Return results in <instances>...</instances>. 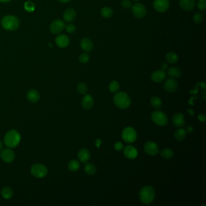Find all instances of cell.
Wrapping results in <instances>:
<instances>
[{"instance_id": "cell-39", "label": "cell", "mask_w": 206, "mask_h": 206, "mask_svg": "<svg viewBox=\"0 0 206 206\" xmlns=\"http://www.w3.org/2000/svg\"><path fill=\"white\" fill-rule=\"evenodd\" d=\"M65 27V29H66V31L69 33H73L75 30H76V27L75 25L72 24H68L67 26Z\"/></svg>"}, {"instance_id": "cell-28", "label": "cell", "mask_w": 206, "mask_h": 206, "mask_svg": "<svg viewBox=\"0 0 206 206\" xmlns=\"http://www.w3.org/2000/svg\"><path fill=\"white\" fill-rule=\"evenodd\" d=\"M166 59L171 64H175L178 61V55L174 52H169L166 56Z\"/></svg>"}, {"instance_id": "cell-18", "label": "cell", "mask_w": 206, "mask_h": 206, "mask_svg": "<svg viewBox=\"0 0 206 206\" xmlns=\"http://www.w3.org/2000/svg\"><path fill=\"white\" fill-rule=\"evenodd\" d=\"M56 42L57 46H59V47L65 48L69 45L70 39L67 35H61L56 38Z\"/></svg>"}, {"instance_id": "cell-25", "label": "cell", "mask_w": 206, "mask_h": 206, "mask_svg": "<svg viewBox=\"0 0 206 206\" xmlns=\"http://www.w3.org/2000/svg\"><path fill=\"white\" fill-rule=\"evenodd\" d=\"M186 135H187V132L185 129L179 128L175 131V134H174V137L177 140L182 141L186 138Z\"/></svg>"}, {"instance_id": "cell-27", "label": "cell", "mask_w": 206, "mask_h": 206, "mask_svg": "<svg viewBox=\"0 0 206 206\" xmlns=\"http://www.w3.org/2000/svg\"><path fill=\"white\" fill-rule=\"evenodd\" d=\"M174 151L171 148H164L161 152V156L164 159H171L174 156Z\"/></svg>"}, {"instance_id": "cell-36", "label": "cell", "mask_w": 206, "mask_h": 206, "mask_svg": "<svg viewBox=\"0 0 206 206\" xmlns=\"http://www.w3.org/2000/svg\"><path fill=\"white\" fill-rule=\"evenodd\" d=\"M193 22L195 24H200L203 20V17L202 13H201L200 12H198V13H195V15L193 16Z\"/></svg>"}, {"instance_id": "cell-22", "label": "cell", "mask_w": 206, "mask_h": 206, "mask_svg": "<svg viewBox=\"0 0 206 206\" xmlns=\"http://www.w3.org/2000/svg\"><path fill=\"white\" fill-rule=\"evenodd\" d=\"M27 99L30 102L32 103H35L39 101L40 98V96H39V93L36 90L32 89L28 91L27 94Z\"/></svg>"}, {"instance_id": "cell-30", "label": "cell", "mask_w": 206, "mask_h": 206, "mask_svg": "<svg viewBox=\"0 0 206 206\" xmlns=\"http://www.w3.org/2000/svg\"><path fill=\"white\" fill-rule=\"evenodd\" d=\"M68 167L69 170L72 171V172L77 171L80 167V163L78 161L76 160H72L68 163Z\"/></svg>"}, {"instance_id": "cell-5", "label": "cell", "mask_w": 206, "mask_h": 206, "mask_svg": "<svg viewBox=\"0 0 206 206\" xmlns=\"http://www.w3.org/2000/svg\"><path fill=\"white\" fill-rule=\"evenodd\" d=\"M151 119L155 123L160 127L166 126L168 122V117L167 115L159 110L155 111L151 115Z\"/></svg>"}, {"instance_id": "cell-41", "label": "cell", "mask_w": 206, "mask_h": 206, "mask_svg": "<svg viewBox=\"0 0 206 206\" xmlns=\"http://www.w3.org/2000/svg\"><path fill=\"white\" fill-rule=\"evenodd\" d=\"M123 148V145L122 142H117L114 144V149L117 151H120L121 150H122Z\"/></svg>"}, {"instance_id": "cell-38", "label": "cell", "mask_w": 206, "mask_h": 206, "mask_svg": "<svg viewBox=\"0 0 206 206\" xmlns=\"http://www.w3.org/2000/svg\"><path fill=\"white\" fill-rule=\"evenodd\" d=\"M197 7L201 10H205L206 9V0H199L197 2Z\"/></svg>"}, {"instance_id": "cell-17", "label": "cell", "mask_w": 206, "mask_h": 206, "mask_svg": "<svg viewBox=\"0 0 206 206\" xmlns=\"http://www.w3.org/2000/svg\"><path fill=\"white\" fill-rule=\"evenodd\" d=\"M172 122L175 127H181L185 123L184 116L181 113H176L172 117Z\"/></svg>"}, {"instance_id": "cell-13", "label": "cell", "mask_w": 206, "mask_h": 206, "mask_svg": "<svg viewBox=\"0 0 206 206\" xmlns=\"http://www.w3.org/2000/svg\"><path fill=\"white\" fill-rule=\"evenodd\" d=\"M164 90L169 93H174L178 88V82L174 79H169L164 84Z\"/></svg>"}, {"instance_id": "cell-49", "label": "cell", "mask_w": 206, "mask_h": 206, "mask_svg": "<svg viewBox=\"0 0 206 206\" xmlns=\"http://www.w3.org/2000/svg\"><path fill=\"white\" fill-rule=\"evenodd\" d=\"M10 1V0H0V1H1V2H8V1Z\"/></svg>"}, {"instance_id": "cell-11", "label": "cell", "mask_w": 206, "mask_h": 206, "mask_svg": "<svg viewBox=\"0 0 206 206\" xmlns=\"http://www.w3.org/2000/svg\"><path fill=\"white\" fill-rule=\"evenodd\" d=\"M0 156L5 163H10L15 159V154L10 149H4L1 152Z\"/></svg>"}, {"instance_id": "cell-2", "label": "cell", "mask_w": 206, "mask_h": 206, "mask_svg": "<svg viewBox=\"0 0 206 206\" xmlns=\"http://www.w3.org/2000/svg\"><path fill=\"white\" fill-rule=\"evenodd\" d=\"M21 141V135L20 133L12 129L9 131L5 135L4 143L9 148H13L17 147Z\"/></svg>"}, {"instance_id": "cell-9", "label": "cell", "mask_w": 206, "mask_h": 206, "mask_svg": "<svg viewBox=\"0 0 206 206\" xmlns=\"http://www.w3.org/2000/svg\"><path fill=\"white\" fill-rule=\"evenodd\" d=\"M144 149L147 154L151 156H155L159 152L158 146L156 143L152 141L147 142L144 146Z\"/></svg>"}, {"instance_id": "cell-34", "label": "cell", "mask_w": 206, "mask_h": 206, "mask_svg": "<svg viewBox=\"0 0 206 206\" xmlns=\"http://www.w3.org/2000/svg\"><path fill=\"white\" fill-rule=\"evenodd\" d=\"M77 91L82 94H86L88 91V88L85 83H79L77 86Z\"/></svg>"}, {"instance_id": "cell-6", "label": "cell", "mask_w": 206, "mask_h": 206, "mask_svg": "<svg viewBox=\"0 0 206 206\" xmlns=\"http://www.w3.org/2000/svg\"><path fill=\"white\" fill-rule=\"evenodd\" d=\"M31 173L37 178H42L47 175L48 171L44 165L37 163L33 164L31 167Z\"/></svg>"}, {"instance_id": "cell-10", "label": "cell", "mask_w": 206, "mask_h": 206, "mask_svg": "<svg viewBox=\"0 0 206 206\" xmlns=\"http://www.w3.org/2000/svg\"><path fill=\"white\" fill-rule=\"evenodd\" d=\"M169 7V0H154V7L155 9L160 13L167 10Z\"/></svg>"}, {"instance_id": "cell-40", "label": "cell", "mask_w": 206, "mask_h": 206, "mask_svg": "<svg viewBox=\"0 0 206 206\" xmlns=\"http://www.w3.org/2000/svg\"><path fill=\"white\" fill-rule=\"evenodd\" d=\"M121 4L122 6L125 9H129L132 7V2L129 0H122Z\"/></svg>"}, {"instance_id": "cell-8", "label": "cell", "mask_w": 206, "mask_h": 206, "mask_svg": "<svg viewBox=\"0 0 206 206\" xmlns=\"http://www.w3.org/2000/svg\"><path fill=\"white\" fill-rule=\"evenodd\" d=\"M133 15L137 18H142L146 16L147 13L146 7L141 3L134 4L132 7Z\"/></svg>"}, {"instance_id": "cell-47", "label": "cell", "mask_w": 206, "mask_h": 206, "mask_svg": "<svg viewBox=\"0 0 206 206\" xmlns=\"http://www.w3.org/2000/svg\"><path fill=\"white\" fill-rule=\"evenodd\" d=\"M59 1H61V2H68V1H70V0H59Z\"/></svg>"}, {"instance_id": "cell-7", "label": "cell", "mask_w": 206, "mask_h": 206, "mask_svg": "<svg viewBox=\"0 0 206 206\" xmlns=\"http://www.w3.org/2000/svg\"><path fill=\"white\" fill-rule=\"evenodd\" d=\"M122 137L125 142L131 143L136 140L137 135L135 130L132 127H128L123 130Z\"/></svg>"}, {"instance_id": "cell-33", "label": "cell", "mask_w": 206, "mask_h": 206, "mask_svg": "<svg viewBox=\"0 0 206 206\" xmlns=\"http://www.w3.org/2000/svg\"><path fill=\"white\" fill-rule=\"evenodd\" d=\"M120 88V85L118 82L116 80L112 81L109 85V90L111 93H116Z\"/></svg>"}, {"instance_id": "cell-32", "label": "cell", "mask_w": 206, "mask_h": 206, "mask_svg": "<svg viewBox=\"0 0 206 206\" xmlns=\"http://www.w3.org/2000/svg\"><path fill=\"white\" fill-rule=\"evenodd\" d=\"M101 15L102 16L105 18H110L113 15V11L112 10L108 7H103V9H102L101 10Z\"/></svg>"}, {"instance_id": "cell-43", "label": "cell", "mask_w": 206, "mask_h": 206, "mask_svg": "<svg viewBox=\"0 0 206 206\" xmlns=\"http://www.w3.org/2000/svg\"><path fill=\"white\" fill-rule=\"evenodd\" d=\"M186 132H187V133H189V134H191V133H192L193 132V128L192 127H191V126H189V127H187V128H186Z\"/></svg>"}, {"instance_id": "cell-24", "label": "cell", "mask_w": 206, "mask_h": 206, "mask_svg": "<svg viewBox=\"0 0 206 206\" xmlns=\"http://www.w3.org/2000/svg\"><path fill=\"white\" fill-rule=\"evenodd\" d=\"M167 75L172 79L179 78L181 75V71L178 68L171 67L167 70Z\"/></svg>"}, {"instance_id": "cell-26", "label": "cell", "mask_w": 206, "mask_h": 206, "mask_svg": "<svg viewBox=\"0 0 206 206\" xmlns=\"http://www.w3.org/2000/svg\"><path fill=\"white\" fill-rule=\"evenodd\" d=\"M13 190L9 187H4L1 191L2 197L5 199H9L13 195Z\"/></svg>"}, {"instance_id": "cell-3", "label": "cell", "mask_w": 206, "mask_h": 206, "mask_svg": "<svg viewBox=\"0 0 206 206\" xmlns=\"http://www.w3.org/2000/svg\"><path fill=\"white\" fill-rule=\"evenodd\" d=\"M114 103L120 109H127L131 105V101L129 95L123 91L116 93L113 98Z\"/></svg>"}, {"instance_id": "cell-35", "label": "cell", "mask_w": 206, "mask_h": 206, "mask_svg": "<svg viewBox=\"0 0 206 206\" xmlns=\"http://www.w3.org/2000/svg\"><path fill=\"white\" fill-rule=\"evenodd\" d=\"M24 8L27 12H32L35 10V4H33V2L30 1H28L24 4Z\"/></svg>"}, {"instance_id": "cell-50", "label": "cell", "mask_w": 206, "mask_h": 206, "mask_svg": "<svg viewBox=\"0 0 206 206\" xmlns=\"http://www.w3.org/2000/svg\"><path fill=\"white\" fill-rule=\"evenodd\" d=\"M134 1H135V2H137V1H140V0H133Z\"/></svg>"}, {"instance_id": "cell-29", "label": "cell", "mask_w": 206, "mask_h": 206, "mask_svg": "<svg viewBox=\"0 0 206 206\" xmlns=\"http://www.w3.org/2000/svg\"><path fill=\"white\" fill-rule=\"evenodd\" d=\"M84 171L89 175H93L95 174L96 172V168L95 166L91 163H86L84 167Z\"/></svg>"}, {"instance_id": "cell-31", "label": "cell", "mask_w": 206, "mask_h": 206, "mask_svg": "<svg viewBox=\"0 0 206 206\" xmlns=\"http://www.w3.org/2000/svg\"><path fill=\"white\" fill-rule=\"evenodd\" d=\"M151 106L154 107V108L159 109L161 108L163 103H162L161 100L159 97L154 96V97H153L151 99Z\"/></svg>"}, {"instance_id": "cell-14", "label": "cell", "mask_w": 206, "mask_h": 206, "mask_svg": "<svg viewBox=\"0 0 206 206\" xmlns=\"http://www.w3.org/2000/svg\"><path fill=\"white\" fill-rule=\"evenodd\" d=\"M195 0H180L179 5L181 8L185 11H190L195 6Z\"/></svg>"}, {"instance_id": "cell-12", "label": "cell", "mask_w": 206, "mask_h": 206, "mask_svg": "<svg viewBox=\"0 0 206 206\" xmlns=\"http://www.w3.org/2000/svg\"><path fill=\"white\" fill-rule=\"evenodd\" d=\"M65 27V23L62 20H56L52 23L50 26V31L53 34H58L63 31Z\"/></svg>"}, {"instance_id": "cell-4", "label": "cell", "mask_w": 206, "mask_h": 206, "mask_svg": "<svg viewBox=\"0 0 206 206\" xmlns=\"http://www.w3.org/2000/svg\"><path fill=\"white\" fill-rule=\"evenodd\" d=\"M4 28L7 30H15L19 27V21L17 18L13 16L8 15L4 17L1 21Z\"/></svg>"}, {"instance_id": "cell-48", "label": "cell", "mask_w": 206, "mask_h": 206, "mask_svg": "<svg viewBox=\"0 0 206 206\" xmlns=\"http://www.w3.org/2000/svg\"><path fill=\"white\" fill-rule=\"evenodd\" d=\"M2 147H3V145H2V142L0 140V151L2 149Z\"/></svg>"}, {"instance_id": "cell-15", "label": "cell", "mask_w": 206, "mask_h": 206, "mask_svg": "<svg viewBox=\"0 0 206 206\" xmlns=\"http://www.w3.org/2000/svg\"><path fill=\"white\" fill-rule=\"evenodd\" d=\"M123 153L125 156L130 160L135 159L138 155L137 150L135 147L131 145H128L125 148Z\"/></svg>"}, {"instance_id": "cell-16", "label": "cell", "mask_w": 206, "mask_h": 206, "mask_svg": "<svg viewBox=\"0 0 206 206\" xmlns=\"http://www.w3.org/2000/svg\"><path fill=\"white\" fill-rule=\"evenodd\" d=\"M166 74L164 71L162 70H156L151 75V79L155 83H161L166 79Z\"/></svg>"}, {"instance_id": "cell-42", "label": "cell", "mask_w": 206, "mask_h": 206, "mask_svg": "<svg viewBox=\"0 0 206 206\" xmlns=\"http://www.w3.org/2000/svg\"><path fill=\"white\" fill-rule=\"evenodd\" d=\"M198 119L201 122H204L206 121V116L204 114H200L198 116Z\"/></svg>"}, {"instance_id": "cell-20", "label": "cell", "mask_w": 206, "mask_h": 206, "mask_svg": "<svg viewBox=\"0 0 206 206\" xmlns=\"http://www.w3.org/2000/svg\"><path fill=\"white\" fill-rule=\"evenodd\" d=\"M77 156H78L79 160L82 163H87V161L90 160V153L87 149L82 148L79 150Z\"/></svg>"}, {"instance_id": "cell-19", "label": "cell", "mask_w": 206, "mask_h": 206, "mask_svg": "<svg viewBox=\"0 0 206 206\" xmlns=\"http://www.w3.org/2000/svg\"><path fill=\"white\" fill-rule=\"evenodd\" d=\"M82 105L85 109H90L94 105V99L90 94H85L82 100Z\"/></svg>"}, {"instance_id": "cell-21", "label": "cell", "mask_w": 206, "mask_h": 206, "mask_svg": "<svg viewBox=\"0 0 206 206\" xmlns=\"http://www.w3.org/2000/svg\"><path fill=\"white\" fill-rule=\"evenodd\" d=\"M80 47L83 51L90 52L92 50L93 45L92 41L90 39L85 38H83L80 42Z\"/></svg>"}, {"instance_id": "cell-46", "label": "cell", "mask_w": 206, "mask_h": 206, "mask_svg": "<svg viewBox=\"0 0 206 206\" xmlns=\"http://www.w3.org/2000/svg\"><path fill=\"white\" fill-rule=\"evenodd\" d=\"M101 140H99V139L96 140V146L97 148H99L101 146Z\"/></svg>"}, {"instance_id": "cell-37", "label": "cell", "mask_w": 206, "mask_h": 206, "mask_svg": "<svg viewBox=\"0 0 206 206\" xmlns=\"http://www.w3.org/2000/svg\"><path fill=\"white\" fill-rule=\"evenodd\" d=\"M79 61L82 64H85V63L88 62V61L90 59V56L88 53H82L80 55V56L79 57Z\"/></svg>"}, {"instance_id": "cell-23", "label": "cell", "mask_w": 206, "mask_h": 206, "mask_svg": "<svg viewBox=\"0 0 206 206\" xmlns=\"http://www.w3.org/2000/svg\"><path fill=\"white\" fill-rule=\"evenodd\" d=\"M76 18V12L73 9H68L64 13V19L67 22H72Z\"/></svg>"}, {"instance_id": "cell-1", "label": "cell", "mask_w": 206, "mask_h": 206, "mask_svg": "<svg viewBox=\"0 0 206 206\" xmlns=\"http://www.w3.org/2000/svg\"><path fill=\"white\" fill-rule=\"evenodd\" d=\"M154 189L151 186H146L142 187L139 192V198L140 201L145 204L149 205L152 203L155 198Z\"/></svg>"}, {"instance_id": "cell-44", "label": "cell", "mask_w": 206, "mask_h": 206, "mask_svg": "<svg viewBox=\"0 0 206 206\" xmlns=\"http://www.w3.org/2000/svg\"><path fill=\"white\" fill-rule=\"evenodd\" d=\"M161 70H163V71H166L167 70L168 68V65L166 64V63H163L162 65H161Z\"/></svg>"}, {"instance_id": "cell-45", "label": "cell", "mask_w": 206, "mask_h": 206, "mask_svg": "<svg viewBox=\"0 0 206 206\" xmlns=\"http://www.w3.org/2000/svg\"><path fill=\"white\" fill-rule=\"evenodd\" d=\"M187 111L192 116H193L195 115V111H193V109L192 108H188L187 110Z\"/></svg>"}]
</instances>
